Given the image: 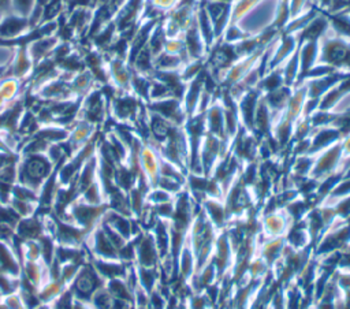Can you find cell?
<instances>
[{
    "mask_svg": "<svg viewBox=\"0 0 350 309\" xmlns=\"http://www.w3.org/2000/svg\"><path fill=\"white\" fill-rule=\"evenodd\" d=\"M313 156V164L309 174V178L321 182L323 179L342 172V152H340V144L336 141L335 144L319 150Z\"/></svg>",
    "mask_w": 350,
    "mask_h": 309,
    "instance_id": "3957f363",
    "label": "cell"
},
{
    "mask_svg": "<svg viewBox=\"0 0 350 309\" xmlns=\"http://www.w3.org/2000/svg\"><path fill=\"white\" fill-rule=\"evenodd\" d=\"M66 284L60 279H48L37 291L41 304L52 305L57 297L66 290Z\"/></svg>",
    "mask_w": 350,
    "mask_h": 309,
    "instance_id": "d4e9b609",
    "label": "cell"
},
{
    "mask_svg": "<svg viewBox=\"0 0 350 309\" xmlns=\"http://www.w3.org/2000/svg\"><path fill=\"white\" fill-rule=\"evenodd\" d=\"M0 271L11 278H21L22 261L7 242L0 241Z\"/></svg>",
    "mask_w": 350,
    "mask_h": 309,
    "instance_id": "44dd1931",
    "label": "cell"
},
{
    "mask_svg": "<svg viewBox=\"0 0 350 309\" xmlns=\"http://www.w3.org/2000/svg\"><path fill=\"white\" fill-rule=\"evenodd\" d=\"M200 206L206 219L215 226V228L221 231L227 227L230 221V215L221 198H204Z\"/></svg>",
    "mask_w": 350,
    "mask_h": 309,
    "instance_id": "4fadbf2b",
    "label": "cell"
},
{
    "mask_svg": "<svg viewBox=\"0 0 350 309\" xmlns=\"http://www.w3.org/2000/svg\"><path fill=\"white\" fill-rule=\"evenodd\" d=\"M284 241H286V245L294 250H302V249H308V247L313 246L312 237H310L304 220L291 223L290 228L287 230V232L284 235Z\"/></svg>",
    "mask_w": 350,
    "mask_h": 309,
    "instance_id": "ac0fdd59",
    "label": "cell"
},
{
    "mask_svg": "<svg viewBox=\"0 0 350 309\" xmlns=\"http://www.w3.org/2000/svg\"><path fill=\"white\" fill-rule=\"evenodd\" d=\"M291 226V220L283 208L272 212L260 213V238H279L284 237Z\"/></svg>",
    "mask_w": 350,
    "mask_h": 309,
    "instance_id": "ba28073f",
    "label": "cell"
},
{
    "mask_svg": "<svg viewBox=\"0 0 350 309\" xmlns=\"http://www.w3.org/2000/svg\"><path fill=\"white\" fill-rule=\"evenodd\" d=\"M3 298H4V294H3V293H1V291H0V302H1V301H3Z\"/></svg>",
    "mask_w": 350,
    "mask_h": 309,
    "instance_id": "d590c367",
    "label": "cell"
},
{
    "mask_svg": "<svg viewBox=\"0 0 350 309\" xmlns=\"http://www.w3.org/2000/svg\"><path fill=\"white\" fill-rule=\"evenodd\" d=\"M286 247L284 237L261 239L258 242L257 254L265 260V263L272 268L283 256V250Z\"/></svg>",
    "mask_w": 350,
    "mask_h": 309,
    "instance_id": "d6986e66",
    "label": "cell"
},
{
    "mask_svg": "<svg viewBox=\"0 0 350 309\" xmlns=\"http://www.w3.org/2000/svg\"><path fill=\"white\" fill-rule=\"evenodd\" d=\"M186 309H215L205 291H193L183 299Z\"/></svg>",
    "mask_w": 350,
    "mask_h": 309,
    "instance_id": "83f0119b",
    "label": "cell"
},
{
    "mask_svg": "<svg viewBox=\"0 0 350 309\" xmlns=\"http://www.w3.org/2000/svg\"><path fill=\"white\" fill-rule=\"evenodd\" d=\"M338 269H349L350 271V242L339 252Z\"/></svg>",
    "mask_w": 350,
    "mask_h": 309,
    "instance_id": "d6a6232c",
    "label": "cell"
},
{
    "mask_svg": "<svg viewBox=\"0 0 350 309\" xmlns=\"http://www.w3.org/2000/svg\"><path fill=\"white\" fill-rule=\"evenodd\" d=\"M217 234L219 230L206 219L200 206V211L193 217L186 235L197 260V269L211 261Z\"/></svg>",
    "mask_w": 350,
    "mask_h": 309,
    "instance_id": "6da1fadb",
    "label": "cell"
},
{
    "mask_svg": "<svg viewBox=\"0 0 350 309\" xmlns=\"http://www.w3.org/2000/svg\"><path fill=\"white\" fill-rule=\"evenodd\" d=\"M41 235H44V226L41 216L37 213L29 217H22L15 226V237L22 242L38 241Z\"/></svg>",
    "mask_w": 350,
    "mask_h": 309,
    "instance_id": "2e32d148",
    "label": "cell"
},
{
    "mask_svg": "<svg viewBox=\"0 0 350 309\" xmlns=\"http://www.w3.org/2000/svg\"><path fill=\"white\" fill-rule=\"evenodd\" d=\"M160 165H161V156L159 149L150 142H144L138 153L139 176L145 179V182L150 189L154 187L159 180Z\"/></svg>",
    "mask_w": 350,
    "mask_h": 309,
    "instance_id": "52a82bcc",
    "label": "cell"
},
{
    "mask_svg": "<svg viewBox=\"0 0 350 309\" xmlns=\"http://www.w3.org/2000/svg\"><path fill=\"white\" fill-rule=\"evenodd\" d=\"M105 57V71H107V85H109L115 93H131V79L133 68L127 59L119 56H111L104 53Z\"/></svg>",
    "mask_w": 350,
    "mask_h": 309,
    "instance_id": "8992f818",
    "label": "cell"
},
{
    "mask_svg": "<svg viewBox=\"0 0 350 309\" xmlns=\"http://www.w3.org/2000/svg\"><path fill=\"white\" fill-rule=\"evenodd\" d=\"M33 68H34V63L27 52L26 45L18 44L15 55L10 64V75L26 82L29 79V77L31 75Z\"/></svg>",
    "mask_w": 350,
    "mask_h": 309,
    "instance_id": "5bb4252c",
    "label": "cell"
},
{
    "mask_svg": "<svg viewBox=\"0 0 350 309\" xmlns=\"http://www.w3.org/2000/svg\"><path fill=\"white\" fill-rule=\"evenodd\" d=\"M135 271H137L138 284L148 293L152 291L153 288H156L157 284L161 282V275H160L159 267L148 268V267H137L135 265Z\"/></svg>",
    "mask_w": 350,
    "mask_h": 309,
    "instance_id": "484cf974",
    "label": "cell"
},
{
    "mask_svg": "<svg viewBox=\"0 0 350 309\" xmlns=\"http://www.w3.org/2000/svg\"><path fill=\"white\" fill-rule=\"evenodd\" d=\"M19 282H21L19 278H11L0 271V291L4 295L15 293L19 287Z\"/></svg>",
    "mask_w": 350,
    "mask_h": 309,
    "instance_id": "4dcf8cb0",
    "label": "cell"
},
{
    "mask_svg": "<svg viewBox=\"0 0 350 309\" xmlns=\"http://www.w3.org/2000/svg\"><path fill=\"white\" fill-rule=\"evenodd\" d=\"M56 167L45 153L19 154L16 183L40 191L45 180L55 172Z\"/></svg>",
    "mask_w": 350,
    "mask_h": 309,
    "instance_id": "7a4b0ae2",
    "label": "cell"
},
{
    "mask_svg": "<svg viewBox=\"0 0 350 309\" xmlns=\"http://www.w3.org/2000/svg\"><path fill=\"white\" fill-rule=\"evenodd\" d=\"M30 30L31 26L27 18L8 12L0 22V42L16 44V41L26 37Z\"/></svg>",
    "mask_w": 350,
    "mask_h": 309,
    "instance_id": "30bf717a",
    "label": "cell"
},
{
    "mask_svg": "<svg viewBox=\"0 0 350 309\" xmlns=\"http://www.w3.org/2000/svg\"><path fill=\"white\" fill-rule=\"evenodd\" d=\"M71 309H94V308H93L89 302L74 299V304H72V308H71Z\"/></svg>",
    "mask_w": 350,
    "mask_h": 309,
    "instance_id": "836d02e7",
    "label": "cell"
},
{
    "mask_svg": "<svg viewBox=\"0 0 350 309\" xmlns=\"http://www.w3.org/2000/svg\"><path fill=\"white\" fill-rule=\"evenodd\" d=\"M89 304L94 308V309H129L131 305H126L123 302H120L119 299H116L105 287V284L103 287H100L90 298Z\"/></svg>",
    "mask_w": 350,
    "mask_h": 309,
    "instance_id": "603a6c76",
    "label": "cell"
},
{
    "mask_svg": "<svg viewBox=\"0 0 350 309\" xmlns=\"http://www.w3.org/2000/svg\"><path fill=\"white\" fill-rule=\"evenodd\" d=\"M34 5H36V0H11L10 12L23 18H29Z\"/></svg>",
    "mask_w": 350,
    "mask_h": 309,
    "instance_id": "f546056e",
    "label": "cell"
},
{
    "mask_svg": "<svg viewBox=\"0 0 350 309\" xmlns=\"http://www.w3.org/2000/svg\"><path fill=\"white\" fill-rule=\"evenodd\" d=\"M70 85H71V89H72V93H74L75 98H78V100H82L92 90L100 88L96 78L93 77V74L88 68H83L82 71L77 72L70 79Z\"/></svg>",
    "mask_w": 350,
    "mask_h": 309,
    "instance_id": "7402d4cb",
    "label": "cell"
},
{
    "mask_svg": "<svg viewBox=\"0 0 350 309\" xmlns=\"http://www.w3.org/2000/svg\"><path fill=\"white\" fill-rule=\"evenodd\" d=\"M93 267L104 280L124 278L127 269L133 264H126L120 260H104V258H90Z\"/></svg>",
    "mask_w": 350,
    "mask_h": 309,
    "instance_id": "ffe728a7",
    "label": "cell"
},
{
    "mask_svg": "<svg viewBox=\"0 0 350 309\" xmlns=\"http://www.w3.org/2000/svg\"><path fill=\"white\" fill-rule=\"evenodd\" d=\"M21 260L23 261H40L41 249L38 241H25L21 245Z\"/></svg>",
    "mask_w": 350,
    "mask_h": 309,
    "instance_id": "f1b7e54d",
    "label": "cell"
},
{
    "mask_svg": "<svg viewBox=\"0 0 350 309\" xmlns=\"http://www.w3.org/2000/svg\"><path fill=\"white\" fill-rule=\"evenodd\" d=\"M135 243V261L137 267H159L160 254L150 231H142L133 238Z\"/></svg>",
    "mask_w": 350,
    "mask_h": 309,
    "instance_id": "9c48e42d",
    "label": "cell"
},
{
    "mask_svg": "<svg viewBox=\"0 0 350 309\" xmlns=\"http://www.w3.org/2000/svg\"><path fill=\"white\" fill-rule=\"evenodd\" d=\"M196 271H197V260L186 238L176 257V276L185 282H189L196 273Z\"/></svg>",
    "mask_w": 350,
    "mask_h": 309,
    "instance_id": "e0dca14e",
    "label": "cell"
},
{
    "mask_svg": "<svg viewBox=\"0 0 350 309\" xmlns=\"http://www.w3.org/2000/svg\"><path fill=\"white\" fill-rule=\"evenodd\" d=\"M98 134V127L93 126L89 122L78 119L70 129L68 135L66 138V144L68 145L70 150L72 152V156L83 148L86 144H89L93 138H96Z\"/></svg>",
    "mask_w": 350,
    "mask_h": 309,
    "instance_id": "7c38bea8",
    "label": "cell"
},
{
    "mask_svg": "<svg viewBox=\"0 0 350 309\" xmlns=\"http://www.w3.org/2000/svg\"><path fill=\"white\" fill-rule=\"evenodd\" d=\"M18 44L0 42V79L10 77V64L15 55Z\"/></svg>",
    "mask_w": 350,
    "mask_h": 309,
    "instance_id": "4316f807",
    "label": "cell"
},
{
    "mask_svg": "<svg viewBox=\"0 0 350 309\" xmlns=\"http://www.w3.org/2000/svg\"><path fill=\"white\" fill-rule=\"evenodd\" d=\"M108 118H109L108 98L105 97L101 88L92 90L88 96H85L81 100L78 119L89 122L93 126L101 129Z\"/></svg>",
    "mask_w": 350,
    "mask_h": 309,
    "instance_id": "5b68a950",
    "label": "cell"
},
{
    "mask_svg": "<svg viewBox=\"0 0 350 309\" xmlns=\"http://www.w3.org/2000/svg\"><path fill=\"white\" fill-rule=\"evenodd\" d=\"M10 3L11 0H0V14L5 15L10 12Z\"/></svg>",
    "mask_w": 350,
    "mask_h": 309,
    "instance_id": "e575fe53",
    "label": "cell"
},
{
    "mask_svg": "<svg viewBox=\"0 0 350 309\" xmlns=\"http://www.w3.org/2000/svg\"><path fill=\"white\" fill-rule=\"evenodd\" d=\"M334 280L340 290V293L350 290V271L349 269H336L334 273Z\"/></svg>",
    "mask_w": 350,
    "mask_h": 309,
    "instance_id": "1f68e13d",
    "label": "cell"
},
{
    "mask_svg": "<svg viewBox=\"0 0 350 309\" xmlns=\"http://www.w3.org/2000/svg\"><path fill=\"white\" fill-rule=\"evenodd\" d=\"M232 260H234L232 245H231L226 231L221 230L217 234L215 247H213V253H212V258H211V261L213 263V265L217 269L219 279L223 278L224 275L230 273V269L232 267Z\"/></svg>",
    "mask_w": 350,
    "mask_h": 309,
    "instance_id": "8fae6325",
    "label": "cell"
},
{
    "mask_svg": "<svg viewBox=\"0 0 350 309\" xmlns=\"http://www.w3.org/2000/svg\"><path fill=\"white\" fill-rule=\"evenodd\" d=\"M59 37L57 36H49V37H40L34 38L29 42H25L27 52L33 60V63H38L44 59H48L52 56L56 45L59 44ZM23 44V42H22Z\"/></svg>",
    "mask_w": 350,
    "mask_h": 309,
    "instance_id": "9a60e30c",
    "label": "cell"
},
{
    "mask_svg": "<svg viewBox=\"0 0 350 309\" xmlns=\"http://www.w3.org/2000/svg\"><path fill=\"white\" fill-rule=\"evenodd\" d=\"M105 287L108 291L120 302L126 305H133V298H134V291L133 288L127 284L124 278H116V279H109L105 280Z\"/></svg>",
    "mask_w": 350,
    "mask_h": 309,
    "instance_id": "cb8c5ba5",
    "label": "cell"
},
{
    "mask_svg": "<svg viewBox=\"0 0 350 309\" xmlns=\"http://www.w3.org/2000/svg\"><path fill=\"white\" fill-rule=\"evenodd\" d=\"M105 284V280L98 275L92 261L83 263L72 282L68 284V290L72 293L74 298L78 301L89 302L92 295Z\"/></svg>",
    "mask_w": 350,
    "mask_h": 309,
    "instance_id": "277c9868",
    "label": "cell"
}]
</instances>
